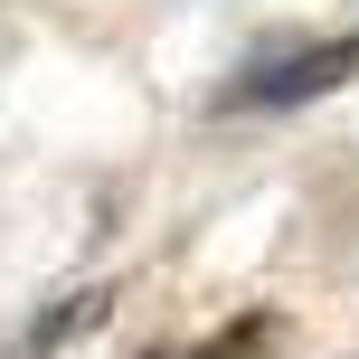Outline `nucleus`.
<instances>
[{"instance_id":"1","label":"nucleus","mask_w":359,"mask_h":359,"mask_svg":"<svg viewBox=\"0 0 359 359\" xmlns=\"http://www.w3.org/2000/svg\"><path fill=\"white\" fill-rule=\"evenodd\" d=\"M350 67H359V48L350 38H312V48H284V57H255L246 76L227 86V104L236 114H284V104H312V95H331V86H350Z\"/></svg>"},{"instance_id":"2","label":"nucleus","mask_w":359,"mask_h":359,"mask_svg":"<svg viewBox=\"0 0 359 359\" xmlns=\"http://www.w3.org/2000/svg\"><path fill=\"white\" fill-rule=\"evenodd\" d=\"M265 341H274L265 322H236V331H217V341H208V350H189V359H265Z\"/></svg>"}]
</instances>
